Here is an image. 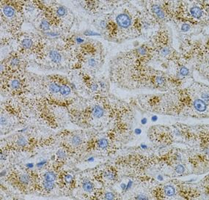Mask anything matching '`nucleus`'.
I'll return each mask as SVG.
<instances>
[{"instance_id":"obj_1","label":"nucleus","mask_w":209,"mask_h":200,"mask_svg":"<svg viewBox=\"0 0 209 200\" xmlns=\"http://www.w3.org/2000/svg\"><path fill=\"white\" fill-rule=\"evenodd\" d=\"M142 3L139 9L130 1H118L111 10L96 16L93 25L101 36L116 43L147 34L151 29L162 25L152 16Z\"/></svg>"},{"instance_id":"obj_2","label":"nucleus","mask_w":209,"mask_h":200,"mask_svg":"<svg viewBox=\"0 0 209 200\" xmlns=\"http://www.w3.org/2000/svg\"><path fill=\"white\" fill-rule=\"evenodd\" d=\"M33 60L38 65L49 69L62 70L71 68L72 59L71 53L63 39L48 42Z\"/></svg>"},{"instance_id":"obj_3","label":"nucleus","mask_w":209,"mask_h":200,"mask_svg":"<svg viewBox=\"0 0 209 200\" xmlns=\"http://www.w3.org/2000/svg\"><path fill=\"white\" fill-rule=\"evenodd\" d=\"M1 33L5 37H13L22 31L25 22L22 1L4 0L0 2Z\"/></svg>"},{"instance_id":"obj_4","label":"nucleus","mask_w":209,"mask_h":200,"mask_svg":"<svg viewBox=\"0 0 209 200\" xmlns=\"http://www.w3.org/2000/svg\"><path fill=\"white\" fill-rule=\"evenodd\" d=\"M24 98H9L1 104V129L4 133L25 124L29 115L26 106H21Z\"/></svg>"},{"instance_id":"obj_5","label":"nucleus","mask_w":209,"mask_h":200,"mask_svg":"<svg viewBox=\"0 0 209 200\" xmlns=\"http://www.w3.org/2000/svg\"><path fill=\"white\" fill-rule=\"evenodd\" d=\"M48 40L38 33L21 31L12 37L13 50L33 60L41 52Z\"/></svg>"},{"instance_id":"obj_6","label":"nucleus","mask_w":209,"mask_h":200,"mask_svg":"<svg viewBox=\"0 0 209 200\" xmlns=\"http://www.w3.org/2000/svg\"><path fill=\"white\" fill-rule=\"evenodd\" d=\"M43 12L54 25L66 35L75 25V15L69 8L58 1H41Z\"/></svg>"},{"instance_id":"obj_7","label":"nucleus","mask_w":209,"mask_h":200,"mask_svg":"<svg viewBox=\"0 0 209 200\" xmlns=\"http://www.w3.org/2000/svg\"><path fill=\"white\" fill-rule=\"evenodd\" d=\"M29 59L14 50L1 59V75L26 73Z\"/></svg>"},{"instance_id":"obj_8","label":"nucleus","mask_w":209,"mask_h":200,"mask_svg":"<svg viewBox=\"0 0 209 200\" xmlns=\"http://www.w3.org/2000/svg\"><path fill=\"white\" fill-rule=\"evenodd\" d=\"M22 12L25 22L33 24L41 14L43 9L41 1H22Z\"/></svg>"},{"instance_id":"obj_9","label":"nucleus","mask_w":209,"mask_h":200,"mask_svg":"<svg viewBox=\"0 0 209 200\" xmlns=\"http://www.w3.org/2000/svg\"><path fill=\"white\" fill-rule=\"evenodd\" d=\"M83 138L79 133H74L71 134V143L72 145L74 146H78L81 145L83 142Z\"/></svg>"},{"instance_id":"obj_10","label":"nucleus","mask_w":209,"mask_h":200,"mask_svg":"<svg viewBox=\"0 0 209 200\" xmlns=\"http://www.w3.org/2000/svg\"><path fill=\"white\" fill-rule=\"evenodd\" d=\"M43 180L54 182L57 179V175L52 171H47L43 174Z\"/></svg>"},{"instance_id":"obj_11","label":"nucleus","mask_w":209,"mask_h":200,"mask_svg":"<svg viewBox=\"0 0 209 200\" xmlns=\"http://www.w3.org/2000/svg\"><path fill=\"white\" fill-rule=\"evenodd\" d=\"M42 185L43 188L45 190V191H52L55 186L54 182L45 180H43Z\"/></svg>"},{"instance_id":"obj_12","label":"nucleus","mask_w":209,"mask_h":200,"mask_svg":"<svg viewBox=\"0 0 209 200\" xmlns=\"http://www.w3.org/2000/svg\"><path fill=\"white\" fill-rule=\"evenodd\" d=\"M19 181L20 183L23 185H28L30 182V178L29 176L26 174H22L19 175Z\"/></svg>"},{"instance_id":"obj_13","label":"nucleus","mask_w":209,"mask_h":200,"mask_svg":"<svg viewBox=\"0 0 209 200\" xmlns=\"http://www.w3.org/2000/svg\"><path fill=\"white\" fill-rule=\"evenodd\" d=\"M83 188L84 191L87 193H92L94 189V185L91 182L87 181L83 183Z\"/></svg>"},{"instance_id":"obj_14","label":"nucleus","mask_w":209,"mask_h":200,"mask_svg":"<svg viewBox=\"0 0 209 200\" xmlns=\"http://www.w3.org/2000/svg\"><path fill=\"white\" fill-rule=\"evenodd\" d=\"M109 142L108 141V140L107 139L105 138H102L100 139H99L98 142V145L99 146V148H102V149H105L108 147V146Z\"/></svg>"},{"instance_id":"obj_15","label":"nucleus","mask_w":209,"mask_h":200,"mask_svg":"<svg viewBox=\"0 0 209 200\" xmlns=\"http://www.w3.org/2000/svg\"><path fill=\"white\" fill-rule=\"evenodd\" d=\"M165 193L168 196H172L174 195L175 190L173 186H167L166 187L165 189Z\"/></svg>"},{"instance_id":"obj_16","label":"nucleus","mask_w":209,"mask_h":200,"mask_svg":"<svg viewBox=\"0 0 209 200\" xmlns=\"http://www.w3.org/2000/svg\"><path fill=\"white\" fill-rule=\"evenodd\" d=\"M189 73V69L186 66H182L180 68L179 70V74L182 76H187Z\"/></svg>"},{"instance_id":"obj_17","label":"nucleus","mask_w":209,"mask_h":200,"mask_svg":"<svg viewBox=\"0 0 209 200\" xmlns=\"http://www.w3.org/2000/svg\"><path fill=\"white\" fill-rule=\"evenodd\" d=\"M64 181L66 183H71L73 181V177L69 174H67L64 177Z\"/></svg>"},{"instance_id":"obj_18","label":"nucleus","mask_w":209,"mask_h":200,"mask_svg":"<svg viewBox=\"0 0 209 200\" xmlns=\"http://www.w3.org/2000/svg\"><path fill=\"white\" fill-rule=\"evenodd\" d=\"M176 171L178 173H182L184 172V167L181 165H178L176 168Z\"/></svg>"},{"instance_id":"obj_19","label":"nucleus","mask_w":209,"mask_h":200,"mask_svg":"<svg viewBox=\"0 0 209 200\" xmlns=\"http://www.w3.org/2000/svg\"><path fill=\"white\" fill-rule=\"evenodd\" d=\"M105 199H114V195L111 193H108L105 195Z\"/></svg>"},{"instance_id":"obj_20","label":"nucleus","mask_w":209,"mask_h":200,"mask_svg":"<svg viewBox=\"0 0 209 200\" xmlns=\"http://www.w3.org/2000/svg\"><path fill=\"white\" fill-rule=\"evenodd\" d=\"M58 156L59 158H63L64 157H65V154L63 153V151H62L61 150H59L58 152Z\"/></svg>"},{"instance_id":"obj_21","label":"nucleus","mask_w":209,"mask_h":200,"mask_svg":"<svg viewBox=\"0 0 209 200\" xmlns=\"http://www.w3.org/2000/svg\"><path fill=\"white\" fill-rule=\"evenodd\" d=\"M141 123L142 124H146L147 123V119L146 118H143L141 120Z\"/></svg>"},{"instance_id":"obj_22","label":"nucleus","mask_w":209,"mask_h":200,"mask_svg":"<svg viewBox=\"0 0 209 200\" xmlns=\"http://www.w3.org/2000/svg\"><path fill=\"white\" fill-rule=\"evenodd\" d=\"M134 133L136 134H140L142 133V130L140 129H136L134 130Z\"/></svg>"},{"instance_id":"obj_23","label":"nucleus","mask_w":209,"mask_h":200,"mask_svg":"<svg viewBox=\"0 0 209 200\" xmlns=\"http://www.w3.org/2000/svg\"><path fill=\"white\" fill-rule=\"evenodd\" d=\"M157 119H158V117H157V116H156V115L152 116V118H151V120H152V121H156Z\"/></svg>"}]
</instances>
